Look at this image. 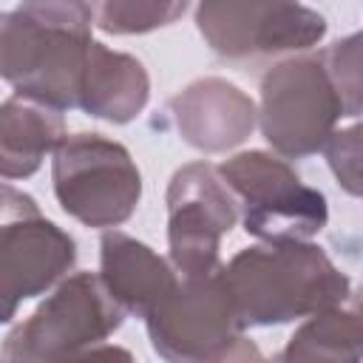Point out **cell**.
Masks as SVG:
<instances>
[{
	"label": "cell",
	"instance_id": "1",
	"mask_svg": "<svg viewBox=\"0 0 363 363\" xmlns=\"http://www.w3.org/2000/svg\"><path fill=\"white\" fill-rule=\"evenodd\" d=\"M119 306L105 301L96 278L79 275L65 284L6 343L11 363H74L77 352L119 326Z\"/></svg>",
	"mask_w": 363,
	"mask_h": 363
},
{
	"label": "cell",
	"instance_id": "2",
	"mask_svg": "<svg viewBox=\"0 0 363 363\" xmlns=\"http://www.w3.org/2000/svg\"><path fill=\"white\" fill-rule=\"evenodd\" d=\"M54 176L62 207L88 224L119 221L139 199V173L128 153L99 136L65 142L57 153Z\"/></svg>",
	"mask_w": 363,
	"mask_h": 363
},
{
	"label": "cell",
	"instance_id": "3",
	"mask_svg": "<svg viewBox=\"0 0 363 363\" xmlns=\"http://www.w3.org/2000/svg\"><path fill=\"white\" fill-rule=\"evenodd\" d=\"M247 201V230L255 235H309L326 218L323 196L306 190L286 164L244 153L221 167Z\"/></svg>",
	"mask_w": 363,
	"mask_h": 363
},
{
	"label": "cell",
	"instance_id": "4",
	"mask_svg": "<svg viewBox=\"0 0 363 363\" xmlns=\"http://www.w3.org/2000/svg\"><path fill=\"white\" fill-rule=\"evenodd\" d=\"M20 193L0 207L9 210ZM74 261V244L54 224L43 221L34 201L0 221V320H9L14 303L48 286L60 269Z\"/></svg>",
	"mask_w": 363,
	"mask_h": 363
}]
</instances>
